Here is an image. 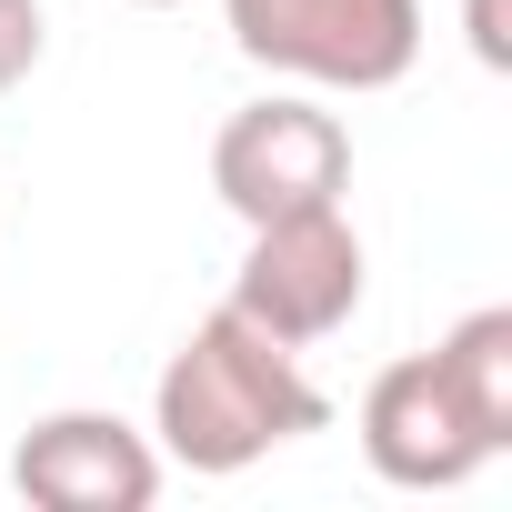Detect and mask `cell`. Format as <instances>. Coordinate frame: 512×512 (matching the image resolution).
I'll return each mask as SVG.
<instances>
[{"label": "cell", "instance_id": "7a4b0ae2", "mask_svg": "<svg viewBox=\"0 0 512 512\" xmlns=\"http://www.w3.org/2000/svg\"><path fill=\"white\" fill-rule=\"evenodd\" d=\"M241 61L312 91H392L422 61V0H221Z\"/></svg>", "mask_w": 512, "mask_h": 512}, {"label": "cell", "instance_id": "6da1fadb", "mask_svg": "<svg viewBox=\"0 0 512 512\" xmlns=\"http://www.w3.org/2000/svg\"><path fill=\"white\" fill-rule=\"evenodd\" d=\"M322 422H332V402H322V382L302 372V352L272 342L262 322H241L231 302L181 332V352L161 362V392H151V442H161V462L211 472V482H221V472H251L262 452H282V442H302V432H322Z\"/></svg>", "mask_w": 512, "mask_h": 512}, {"label": "cell", "instance_id": "5b68a950", "mask_svg": "<svg viewBox=\"0 0 512 512\" xmlns=\"http://www.w3.org/2000/svg\"><path fill=\"white\" fill-rule=\"evenodd\" d=\"M11 492L41 512H151L161 502V442L121 412H41L11 452Z\"/></svg>", "mask_w": 512, "mask_h": 512}, {"label": "cell", "instance_id": "9c48e42d", "mask_svg": "<svg viewBox=\"0 0 512 512\" xmlns=\"http://www.w3.org/2000/svg\"><path fill=\"white\" fill-rule=\"evenodd\" d=\"M462 31L482 71H512V0H462Z\"/></svg>", "mask_w": 512, "mask_h": 512}, {"label": "cell", "instance_id": "52a82bcc", "mask_svg": "<svg viewBox=\"0 0 512 512\" xmlns=\"http://www.w3.org/2000/svg\"><path fill=\"white\" fill-rule=\"evenodd\" d=\"M432 362H442V382H452L462 422H472L492 452H512V312H502V302L462 312V322L432 342Z\"/></svg>", "mask_w": 512, "mask_h": 512}, {"label": "cell", "instance_id": "277c9868", "mask_svg": "<svg viewBox=\"0 0 512 512\" xmlns=\"http://www.w3.org/2000/svg\"><path fill=\"white\" fill-rule=\"evenodd\" d=\"M211 191L241 211V221H272V211H312V201H342L352 191V131L282 91V101H251L221 121L211 141Z\"/></svg>", "mask_w": 512, "mask_h": 512}, {"label": "cell", "instance_id": "30bf717a", "mask_svg": "<svg viewBox=\"0 0 512 512\" xmlns=\"http://www.w3.org/2000/svg\"><path fill=\"white\" fill-rule=\"evenodd\" d=\"M141 11H181V0H141Z\"/></svg>", "mask_w": 512, "mask_h": 512}, {"label": "cell", "instance_id": "8992f818", "mask_svg": "<svg viewBox=\"0 0 512 512\" xmlns=\"http://www.w3.org/2000/svg\"><path fill=\"white\" fill-rule=\"evenodd\" d=\"M362 462H372L392 492H462V482L492 462V442L462 422L442 362L412 352V362H382L372 392H362Z\"/></svg>", "mask_w": 512, "mask_h": 512}, {"label": "cell", "instance_id": "ba28073f", "mask_svg": "<svg viewBox=\"0 0 512 512\" xmlns=\"http://www.w3.org/2000/svg\"><path fill=\"white\" fill-rule=\"evenodd\" d=\"M41 41H51L41 0H0V91H21V81L41 71Z\"/></svg>", "mask_w": 512, "mask_h": 512}, {"label": "cell", "instance_id": "3957f363", "mask_svg": "<svg viewBox=\"0 0 512 512\" xmlns=\"http://www.w3.org/2000/svg\"><path fill=\"white\" fill-rule=\"evenodd\" d=\"M231 312L262 322L292 352L332 342L362 312V231H352V211L342 201H312V211L251 221V251H241V272H231Z\"/></svg>", "mask_w": 512, "mask_h": 512}]
</instances>
